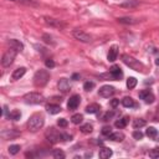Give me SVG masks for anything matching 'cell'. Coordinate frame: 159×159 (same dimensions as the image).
<instances>
[{
	"label": "cell",
	"instance_id": "36",
	"mask_svg": "<svg viewBox=\"0 0 159 159\" xmlns=\"http://www.w3.org/2000/svg\"><path fill=\"white\" fill-rule=\"evenodd\" d=\"M114 114H116V112H114V111H109V112H107V113L103 116V120H106V122H107V120H109L111 118H113V116H114Z\"/></svg>",
	"mask_w": 159,
	"mask_h": 159
},
{
	"label": "cell",
	"instance_id": "15",
	"mask_svg": "<svg viewBox=\"0 0 159 159\" xmlns=\"http://www.w3.org/2000/svg\"><path fill=\"white\" fill-rule=\"evenodd\" d=\"M9 46H10L11 48L16 50L17 52H21V51L24 50V43H22L21 41L16 40V39H11V40L9 41Z\"/></svg>",
	"mask_w": 159,
	"mask_h": 159
},
{
	"label": "cell",
	"instance_id": "27",
	"mask_svg": "<svg viewBox=\"0 0 159 159\" xmlns=\"http://www.w3.org/2000/svg\"><path fill=\"white\" fill-rule=\"evenodd\" d=\"M117 20H118V22L125 24V25H133V24L137 22V21H135L134 19H132V17H118Z\"/></svg>",
	"mask_w": 159,
	"mask_h": 159
},
{
	"label": "cell",
	"instance_id": "18",
	"mask_svg": "<svg viewBox=\"0 0 159 159\" xmlns=\"http://www.w3.org/2000/svg\"><path fill=\"white\" fill-rule=\"evenodd\" d=\"M99 109H101V107H99V104H97V103H92V104H88V106L86 107V112L89 113V114L98 113Z\"/></svg>",
	"mask_w": 159,
	"mask_h": 159
},
{
	"label": "cell",
	"instance_id": "33",
	"mask_svg": "<svg viewBox=\"0 0 159 159\" xmlns=\"http://www.w3.org/2000/svg\"><path fill=\"white\" fill-rule=\"evenodd\" d=\"M149 157H152V158H159V148L155 147V148L150 149L149 150Z\"/></svg>",
	"mask_w": 159,
	"mask_h": 159
},
{
	"label": "cell",
	"instance_id": "40",
	"mask_svg": "<svg viewBox=\"0 0 159 159\" xmlns=\"http://www.w3.org/2000/svg\"><path fill=\"white\" fill-rule=\"evenodd\" d=\"M45 65H46L47 68H52V67H55V61L51 60V58H47V60L45 61Z\"/></svg>",
	"mask_w": 159,
	"mask_h": 159
},
{
	"label": "cell",
	"instance_id": "22",
	"mask_svg": "<svg viewBox=\"0 0 159 159\" xmlns=\"http://www.w3.org/2000/svg\"><path fill=\"white\" fill-rule=\"evenodd\" d=\"M108 139L114 140V142H122V140L124 139V134H123V133H119V132L111 133V134L108 135Z\"/></svg>",
	"mask_w": 159,
	"mask_h": 159
},
{
	"label": "cell",
	"instance_id": "45",
	"mask_svg": "<svg viewBox=\"0 0 159 159\" xmlns=\"http://www.w3.org/2000/svg\"><path fill=\"white\" fill-rule=\"evenodd\" d=\"M155 63H157V65H158V66H159V57H158V58H157V60H155Z\"/></svg>",
	"mask_w": 159,
	"mask_h": 159
},
{
	"label": "cell",
	"instance_id": "25",
	"mask_svg": "<svg viewBox=\"0 0 159 159\" xmlns=\"http://www.w3.org/2000/svg\"><path fill=\"white\" fill-rule=\"evenodd\" d=\"M7 117H9V119L19 120V119L21 118V112H20L19 109H14V111H11V112L7 114Z\"/></svg>",
	"mask_w": 159,
	"mask_h": 159
},
{
	"label": "cell",
	"instance_id": "19",
	"mask_svg": "<svg viewBox=\"0 0 159 159\" xmlns=\"http://www.w3.org/2000/svg\"><path fill=\"white\" fill-rule=\"evenodd\" d=\"M112 154H113V152L109 148H102V149H99V153H98L101 159H107V158L112 157Z\"/></svg>",
	"mask_w": 159,
	"mask_h": 159
},
{
	"label": "cell",
	"instance_id": "29",
	"mask_svg": "<svg viewBox=\"0 0 159 159\" xmlns=\"http://www.w3.org/2000/svg\"><path fill=\"white\" fill-rule=\"evenodd\" d=\"M81 132L82 133H84V134H88V133H91L92 130H93V127H92V124H89V123H86V124H83V125H81Z\"/></svg>",
	"mask_w": 159,
	"mask_h": 159
},
{
	"label": "cell",
	"instance_id": "13",
	"mask_svg": "<svg viewBox=\"0 0 159 159\" xmlns=\"http://www.w3.org/2000/svg\"><path fill=\"white\" fill-rule=\"evenodd\" d=\"M117 56H118V47L116 45L111 46L109 50H108V53H107V60L109 62H114L117 60Z\"/></svg>",
	"mask_w": 159,
	"mask_h": 159
},
{
	"label": "cell",
	"instance_id": "24",
	"mask_svg": "<svg viewBox=\"0 0 159 159\" xmlns=\"http://www.w3.org/2000/svg\"><path fill=\"white\" fill-rule=\"evenodd\" d=\"M139 4H140L139 0H127V1L122 2L120 6H122V7H135V6H138Z\"/></svg>",
	"mask_w": 159,
	"mask_h": 159
},
{
	"label": "cell",
	"instance_id": "17",
	"mask_svg": "<svg viewBox=\"0 0 159 159\" xmlns=\"http://www.w3.org/2000/svg\"><path fill=\"white\" fill-rule=\"evenodd\" d=\"M122 104H123V107H125V108H132V107H135V106H137L135 102H134V99H133L132 97H124V98L122 99Z\"/></svg>",
	"mask_w": 159,
	"mask_h": 159
},
{
	"label": "cell",
	"instance_id": "11",
	"mask_svg": "<svg viewBox=\"0 0 159 159\" xmlns=\"http://www.w3.org/2000/svg\"><path fill=\"white\" fill-rule=\"evenodd\" d=\"M109 75H111V77H112L113 80H120V78L123 77V72H122L120 67L117 66V65H113V66L109 68Z\"/></svg>",
	"mask_w": 159,
	"mask_h": 159
},
{
	"label": "cell",
	"instance_id": "37",
	"mask_svg": "<svg viewBox=\"0 0 159 159\" xmlns=\"http://www.w3.org/2000/svg\"><path fill=\"white\" fill-rule=\"evenodd\" d=\"M67 124H68V123H67V120H66L65 118H60V119L57 120V125H58V127L66 128V127H67Z\"/></svg>",
	"mask_w": 159,
	"mask_h": 159
},
{
	"label": "cell",
	"instance_id": "31",
	"mask_svg": "<svg viewBox=\"0 0 159 159\" xmlns=\"http://www.w3.org/2000/svg\"><path fill=\"white\" fill-rule=\"evenodd\" d=\"M20 145L19 144H12V145H10L9 147V153L11 154V155H15V154H17L19 152H20Z\"/></svg>",
	"mask_w": 159,
	"mask_h": 159
},
{
	"label": "cell",
	"instance_id": "23",
	"mask_svg": "<svg viewBox=\"0 0 159 159\" xmlns=\"http://www.w3.org/2000/svg\"><path fill=\"white\" fill-rule=\"evenodd\" d=\"M128 122H129V118L128 117H122L120 119H118V120H116V123H114V125L117 127V128H124L127 124H128Z\"/></svg>",
	"mask_w": 159,
	"mask_h": 159
},
{
	"label": "cell",
	"instance_id": "32",
	"mask_svg": "<svg viewBox=\"0 0 159 159\" xmlns=\"http://www.w3.org/2000/svg\"><path fill=\"white\" fill-rule=\"evenodd\" d=\"M137 86V78L135 77H129L128 80H127V87L129 88V89H132V88H134Z\"/></svg>",
	"mask_w": 159,
	"mask_h": 159
},
{
	"label": "cell",
	"instance_id": "14",
	"mask_svg": "<svg viewBox=\"0 0 159 159\" xmlns=\"http://www.w3.org/2000/svg\"><path fill=\"white\" fill-rule=\"evenodd\" d=\"M145 134H147L150 139H153V140H155V142H159V132H158L154 127H148L147 130H145Z\"/></svg>",
	"mask_w": 159,
	"mask_h": 159
},
{
	"label": "cell",
	"instance_id": "2",
	"mask_svg": "<svg viewBox=\"0 0 159 159\" xmlns=\"http://www.w3.org/2000/svg\"><path fill=\"white\" fill-rule=\"evenodd\" d=\"M122 61H123L128 67H130V68L134 70V71H138V72H144V71H145V66H144L142 62H139L138 60H135L134 57H132V56H129V55H127V53L122 55Z\"/></svg>",
	"mask_w": 159,
	"mask_h": 159
},
{
	"label": "cell",
	"instance_id": "41",
	"mask_svg": "<svg viewBox=\"0 0 159 159\" xmlns=\"http://www.w3.org/2000/svg\"><path fill=\"white\" fill-rule=\"evenodd\" d=\"M42 39H43V41H45L46 43H51V45H53V43H55V42L52 41L51 36H48V35H46V34H45V35L42 36Z\"/></svg>",
	"mask_w": 159,
	"mask_h": 159
},
{
	"label": "cell",
	"instance_id": "10",
	"mask_svg": "<svg viewBox=\"0 0 159 159\" xmlns=\"http://www.w3.org/2000/svg\"><path fill=\"white\" fill-rule=\"evenodd\" d=\"M80 102H81V97L78 94H73L72 97H70L68 102H67V108L70 111H73V109H77V107L80 106Z\"/></svg>",
	"mask_w": 159,
	"mask_h": 159
},
{
	"label": "cell",
	"instance_id": "21",
	"mask_svg": "<svg viewBox=\"0 0 159 159\" xmlns=\"http://www.w3.org/2000/svg\"><path fill=\"white\" fill-rule=\"evenodd\" d=\"M46 109L50 114H57L61 112V107L58 104H47L46 106Z\"/></svg>",
	"mask_w": 159,
	"mask_h": 159
},
{
	"label": "cell",
	"instance_id": "42",
	"mask_svg": "<svg viewBox=\"0 0 159 159\" xmlns=\"http://www.w3.org/2000/svg\"><path fill=\"white\" fill-rule=\"evenodd\" d=\"M118 103H119L118 99H112V101H111V106H112V107H116Z\"/></svg>",
	"mask_w": 159,
	"mask_h": 159
},
{
	"label": "cell",
	"instance_id": "43",
	"mask_svg": "<svg viewBox=\"0 0 159 159\" xmlns=\"http://www.w3.org/2000/svg\"><path fill=\"white\" fill-rule=\"evenodd\" d=\"M78 78H80V75H78V73H75V75L72 76V80H75V81H77Z\"/></svg>",
	"mask_w": 159,
	"mask_h": 159
},
{
	"label": "cell",
	"instance_id": "34",
	"mask_svg": "<svg viewBox=\"0 0 159 159\" xmlns=\"http://www.w3.org/2000/svg\"><path fill=\"white\" fill-rule=\"evenodd\" d=\"M83 88H84V91H91L92 88H94V82H92V81L84 82L83 83Z\"/></svg>",
	"mask_w": 159,
	"mask_h": 159
},
{
	"label": "cell",
	"instance_id": "30",
	"mask_svg": "<svg viewBox=\"0 0 159 159\" xmlns=\"http://www.w3.org/2000/svg\"><path fill=\"white\" fill-rule=\"evenodd\" d=\"M52 157L55 159H63L66 155L61 149H55V150H52Z\"/></svg>",
	"mask_w": 159,
	"mask_h": 159
},
{
	"label": "cell",
	"instance_id": "28",
	"mask_svg": "<svg viewBox=\"0 0 159 159\" xmlns=\"http://www.w3.org/2000/svg\"><path fill=\"white\" fill-rule=\"evenodd\" d=\"M82 120H83V116L80 114V113H76V114H73V116L71 117V122H72L73 124H80Z\"/></svg>",
	"mask_w": 159,
	"mask_h": 159
},
{
	"label": "cell",
	"instance_id": "1",
	"mask_svg": "<svg viewBox=\"0 0 159 159\" xmlns=\"http://www.w3.org/2000/svg\"><path fill=\"white\" fill-rule=\"evenodd\" d=\"M43 123H45V118L41 113H35L32 114L30 118H29V122H27V128L31 130V132H36L39 130L40 128L43 127Z\"/></svg>",
	"mask_w": 159,
	"mask_h": 159
},
{
	"label": "cell",
	"instance_id": "7",
	"mask_svg": "<svg viewBox=\"0 0 159 159\" xmlns=\"http://www.w3.org/2000/svg\"><path fill=\"white\" fill-rule=\"evenodd\" d=\"M73 37H75L76 40L81 41V42H84V43H88V42L92 41L91 35H88V34H86L84 31L78 30V29H77V30H73Z\"/></svg>",
	"mask_w": 159,
	"mask_h": 159
},
{
	"label": "cell",
	"instance_id": "9",
	"mask_svg": "<svg viewBox=\"0 0 159 159\" xmlns=\"http://www.w3.org/2000/svg\"><path fill=\"white\" fill-rule=\"evenodd\" d=\"M139 98L143 99V101H144L145 103H148V104L153 103L154 99H155L154 94H153L149 89H143V91H140V92H139Z\"/></svg>",
	"mask_w": 159,
	"mask_h": 159
},
{
	"label": "cell",
	"instance_id": "35",
	"mask_svg": "<svg viewBox=\"0 0 159 159\" xmlns=\"http://www.w3.org/2000/svg\"><path fill=\"white\" fill-rule=\"evenodd\" d=\"M11 1L21 2V4H25V5H36V4H37L36 0H11Z\"/></svg>",
	"mask_w": 159,
	"mask_h": 159
},
{
	"label": "cell",
	"instance_id": "5",
	"mask_svg": "<svg viewBox=\"0 0 159 159\" xmlns=\"http://www.w3.org/2000/svg\"><path fill=\"white\" fill-rule=\"evenodd\" d=\"M16 53H17V51L16 50H14V48H9L4 55H2V58H1V65L4 66V67H9L12 62H14V60H15V56H16Z\"/></svg>",
	"mask_w": 159,
	"mask_h": 159
},
{
	"label": "cell",
	"instance_id": "38",
	"mask_svg": "<svg viewBox=\"0 0 159 159\" xmlns=\"http://www.w3.org/2000/svg\"><path fill=\"white\" fill-rule=\"evenodd\" d=\"M111 133H112V128H111V127L106 125V127L102 128V134H103V135H107V137H108Z\"/></svg>",
	"mask_w": 159,
	"mask_h": 159
},
{
	"label": "cell",
	"instance_id": "20",
	"mask_svg": "<svg viewBox=\"0 0 159 159\" xmlns=\"http://www.w3.org/2000/svg\"><path fill=\"white\" fill-rule=\"evenodd\" d=\"M45 22L46 24H48V25H51V26H57V27H62V26H65L60 20H56V19H52V17H45Z\"/></svg>",
	"mask_w": 159,
	"mask_h": 159
},
{
	"label": "cell",
	"instance_id": "44",
	"mask_svg": "<svg viewBox=\"0 0 159 159\" xmlns=\"http://www.w3.org/2000/svg\"><path fill=\"white\" fill-rule=\"evenodd\" d=\"M6 113H7V107L4 106V112H2V114H6Z\"/></svg>",
	"mask_w": 159,
	"mask_h": 159
},
{
	"label": "cell",
	"instance_id": "26",
	"mask_svg": "<svg viewBox=\"0 0 159 159\" xmlns=\"http://www.w3.org/2000/svg\"><path fill=\"white\" fill-rule=\"evenodd\" d=\"M147 123H145V120L144 119H142V118H137V119H134L133 120V128L134 129H139V128H142V127H144Z\"/></svg>",
	"mask_w": 159,
	"mask_h": 159
},
{
	"label": "cell",
	"instance_id": "6",
	"mask_svg": "<svg viewBox=\"0 0 159 159\" xmlns=\"http://www.w3.org/2000/svg\"><path fill=\"white\" fill-rule=\"evenodd\" d=\"M46 138H47V140L51 142V143H57V142H60V140H63V134L60 133V132H57V130L53 129V128H50V130L46 132Z\"/></svg>",
	"mask_w": 159,
	"mask_h": 159
},
{
	"label": "cell",
	"instance_id": "8",
	"mask_svg": "<svg viewBox=\"0 0 159 159\" xmlns=\"http://www.w3.org/2000/svg\"><path fill=\"white\" fill-rule=\"evenodd\" d=\"M114 92H116L114 87H112V86H109V84H106V86H102V87L99 88L98 94H99L101 97H103V98H109L111 96L114 94Z\"/></svg>",
	"mask_w": 159,
	"mask_h": 159
},
{
	"label": "cell",
	"instance_id": "4",
	"mask_svg": "<svg viewBox=\"0 0 159 159\" xmlns=\"http://www.w3.org/2000/svg\"><path fill=\"white\" fill-rule=\"evenodd\" d=\"M24 101L26 104H40L45 101V98L39 92H30L24 96Z\"/></svg>",
	"mask_w": 159,
	"mask_h": 159
},
{
	"label": "cell",
	"instance_id": "16",
	"mask_svg": "<svg viewBox=\"0 0 159 159\" xmlns=\"http://www.w3.org/2000/svg\"><path fill=\"white\" fill-rule=\"evenodd\" d=\"M25 73H26V68H25V67H19V68L14 70V72H12V75H11V80H12V81H17V80H20Z\"/></svg>",
	"mask_w": 159,
	"mask_h": 159
},
{
	"label": "cell",
	"instance_id": "3",
	"mask_svg": "<svg viewBox=\"0 0 159 159\" xmlns=\"http://www.w3.org/2000/svg\"><path fill=\"white\" fill-rule=\"evenodd\" d=\"M50 80V73L46 70H39L34 76V83L36 87H43Z\"/></svg>",
	"mask_w": 159,
	"mask_h": 159
},
{
	"label": "cell",
	"instance_id": "39",
	"mask_svg": "<svg viewBox=\"0 0 159 159\" xmlns=\"http://www.w3.org/2000/svg\"><path fill=\"white\" fill-rule=\"evenodd\" d=\"M143 137H144V134H143L140 130H134V132H133V138H134V139H138V140H139V139H142Z\"/></svg>",
	"mask_w": 159,
	"mask_h": 159
},
{
	"label": "cell",
	"instance_id": "12",
	"mask_svg": "<svg viewBox=\"0 0 159 159\" xmlns=\"http://www.w3.org/2000/svg\"><path fill=\"white\" fill-rule=\"evenodd\" d=\"M57 87H58V89H60L62 93H66V92H68V91L71 89L70 81H68L67 78H61V80H58V82H57Z\"/></svg>",
	"mask_w": 159,
	"mask_h": 159
}]
</instances>
